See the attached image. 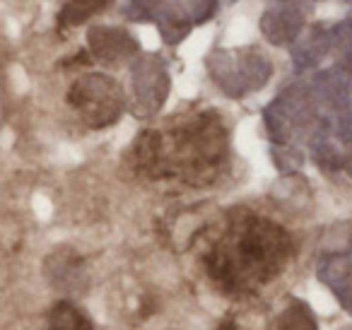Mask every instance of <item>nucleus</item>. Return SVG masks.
<instances>
[{"instance_id":"6","label":"nucleus","mask_w":352,"mask_h":330,"mask_svg":"<svg viewBox=\"0 0 352 330\" xmlns=\"http://www.w3.org/2000/svg\"><path fill=\"white\" fill-rule=\"evenodd\" d=\"M350 275H352V263H350V258H345V256H333L321 270V277L333 287L340 285V282Z\"/></svg>"},{"instance_id":"9","label":"nucleus","mask_w":352,"mask_h":330,"mask_svg":"<svg viewBox=\"0 0 352 330\" xmlns=\"http://www.w3.org/2000/svg\"><path fill=\"white\" fill-rule=\"evenodd\" d=\"M342 164H345L347 174L352 176V147H350V152H347V155H345V162H342Z\"/></svg>"},{"instance_id":"8","label":"nucleus","mask_w":352,"mask_h":330,"mask_svg":"<svg viewBox=\"0 0 352 330\" xmlns=\"http://www.w3.org/2000/svg\"><path fill=\"white\" fill-rule=\"evenodd\" d=\"M217 330H239V328H236V320L232 318V316H225V318H222V323L217 325Z\"/></svg>"},{"instance_id":"2","label":"nucleus","mask_w":352,"mask_h":330,"mask_svg":"<svg viewBox=\"0 0 352 330\" xmlns=\"http://www.w3.org/2000/svg\"><path fill=\"white\" fill-rule=\"evenodd\" d=\"M212 287L230 296L258 292L294 256V239L283 224L249 208H232L191 239Z\"/></svg>"},{"instance_id":"4","label":"nucleus","mask_w":352,"mask_h":330,"mask_svg":"<svg viewBox=\"0 0 352 330\" xmlns=\"http://www.w3.org/2000/svg\"><path fill=\"white\" fill-rule=\"evenodd\" d=\"M49 330H94L92 320L87 318L80 306L73 301H56L49 311Z\"/></svg>"},{"instance_id":"7","label":"nucleus","mask_w":352,"mask_h":330,"mask_svg":"<svg viewBox=\"0 0 352 330\" xmlns=\"http://www.w3.org/2000/svg\"><path fill=\"white\" fill-rule=\"evenodd\" d=\"M338 294V301H340V306L347 311V314H352V275L345 277V280L340 282V285L333 287Z\"/></svg>"},{"instance_id":"5","label":"nucleus","mask_w":352,"mask_h":330,"mask_svg":"<svg viewBox=\"0 0 352 330\" xmlns=\"http://www.w3.org/2000/svg\"><path fill=\"white\" fill-rule=\"evenodd\" d=\"M278 330H318L316 316L309 309L304 301L294 299L292 304L285 309V314L280 316V328Z\"/></svg>"},{"instance_id":"1","label":"nucleus","mask_w":352,"mask_h":330,"mask_svg":"<svg viewBox=\"0 0 352 330\" xmlns=\"http://www.w3.org/2000/svg\"><path fill=\"white\" fill-rule=\"evenodd\" d=\"M133 176L182 190L215 186L230 166V126L217 109H186L142 128L128 147Z\"/></svg>"},{"instance_id":"3","label":"nucleus","mask_w":352,"mask_h":330,"mask_svg":"<svg viewBox=\"0 0 352 330\" xmlns=\"http://www.w3.org/2000/svg\"><path fill=\"white\" fill-rule=\"evenodd\" d=\"M87 51H80L78 56L68 60L65 65L78 70L75 80L70 82L68 92H65V102L68 107L82 118V123L92 131H102L118 121L123 113V89L111 75L107 73H82L85 63H89Z\"/></svg>"}]
</instances>
